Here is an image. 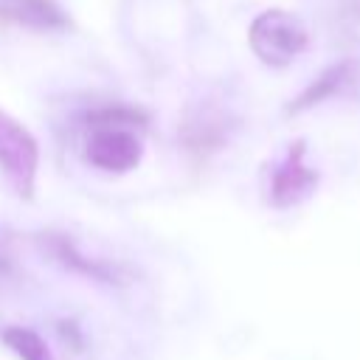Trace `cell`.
Returning a JSON list of instances; mask_svg holds the SVG:
<instances>
[{"mask_svg": "<svg viewBox=\"0 0 360 360\" xmlns=\"http://www.w3.org/2000/svg\"><path fill=\"white\" fill-rule=\"evenodd\" d=\"M0 20L28 31H65L70 22L56 0H0Z\"/></svg>", "mask_w": 360, "mask_h": 360, "instance_id": "7", "label": "cell"}, {"mask_svg": "<svg viewBox=\"0 0 360 360\" xmlns=\"http://www.w3.org/2000/svg\"><path fill=\"white\" fill-rule=\"evenodd\" d=\"M42 248H45L48 256H51L56 264H62L65 270L82 273V276H87V278H93V281H104V284H118V281H121V273H118L115 264H110V262H104V259H90V256H84V253H82L68 236H62V233H45Z\"/></svg>", "mask_w": 360, "mask_h": 360, "instance_id": "6", "label": "cell"}, {"mask_svg": "<svg viewBox=\"0 0 360 360\" xmlns=\"http://www.w3.org/2000/svg\"><path fill=\"white\" fill-rule=\"evenodd\" d=\"M3 343H6L20 360H53L48 343H45L34 329L8 326V329L3 332Z\"/></svg>", "mask_w": 360, "mask_h": 360, "instance_id": "8", "label": "cell"}, {"mask_svg": "<svg viewBox=\"0 0 360 360\" xmlns=\"http://www.w3.org/2000/svg\"><path fill=\"white\" fill-rule=\"evenodd\" d=\"M248 45L259 62L270 68H284L307 51L309 31L292 11L267 8L259 17H253L248 28Z\"/></svg>", "mask_w": 360, "mask_h": 360, "instance_id": "2", "label": "cell"}, {"mask_svg": "<svg viewBox=\"0 0 360 360\" xmlns=\"http://www.w3.org/2000/svg\"><path fill=\"white\" fill-rule=\"evenodd\" d=\"M143 121L146 115L132 107H104L90 112L84 160L110 174L132 172L143 158L141 138L135 135V127H143Z\"/></svg>", "mask_w": 360, "mask_h": 360, "instance_id": "1", "label": "cell"}, {"mask_svg": "<svg viewBox=\"0 0 360 360\" xmlns=\"http://www.w3.org/2000/svg\"><path fill=\"white\" fill-rule=\"evenodd\" d=\"M321 183L318 169L307 163V143L292 141L281 160L267 172V200L273 208H292L304 202Z\"/></svg>", "mask_w": 360, "mask_h": 360, "instance_id": "4", "label": "cell"}, {"mask_svg": "<svg viewBox=\"0 0 360 360\" xmlns=\"http://www.w3.org/2000/svg\"><path fill=\"white\" fill-rule=\"evenodd\" d=\"M360 82V59H340L335 65H329L326 70H321L290 104H287V112L290 115H298L304 110H312L323 101H332L338 96H343L346 90H352L354 84Z\"/></svg>", "mask_w": 360, "mask_h": 360, "instance_id": "5", "label": "cell"}, {"mask_svg": "<svg viewBox=\"0 0 360 360\" xmlns=\"http://www.w3.org/2000/svg\"><path fill=\"white\" fill-rule=\"evenodd\" d=\"M39 169L37 138L6 110H0V174L17 197L31 200Z\"/></svg>", "mask_w": 360, "mask_h": 360, "instance_id": "3", "label": "cell"}]
</instances>
